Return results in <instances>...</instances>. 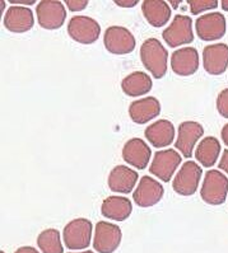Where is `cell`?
I'll list each match as a JSON object with an SVG mask.
<instances>
[{"mask_svg":"<svg viewBox=\"0 0 228 253\" xmlns=\"http://www.w3.org/2000/svg\"><path fill=\"white\" fill-rule=\"evenodd\" d=\"M201 176L203 169L200 166L194 161L185 162L174 178V191L181 196H192L198 190Z\"/></svg>","mask_w":228,"mask_h":253,"instance_id":"5b68a950","label":"cell"},{"mask_svg":"<svg viewBox=\"0 0 228 253\" xmlns=\"http://www.w3.org/2000/svg\"><path fill=\"white\" fill-rule=\"evenodd\" d=\"M172 3V6H174V8H177V6H179V4L181 3V1H171Z\"/></svg>","mask_w":228,"mask_h":253,"instance_id":"e575fe53","label":"cell"},{"mask_svg":"<svg viewBox=\"0 0 228 253\" xmlns=\"http://www.w3.org/2000/svg\"><path fill=\"white\" fill-rule=\"evenodd\" d=\"M218 167L221 170H225V173L228 176V149H226L225 152H223V155L222 158H221V161H219Z\"/></svg>","mask_w":228,"mask_h":253,"instance_id":"f1b7e54d","label":"cell"},{"mask_svg":"<svg viewBox=\"0 0 228 253\" xmlns=\"http://www.w3.org/2000/svg\"><path fill=\"white\" fill-rule=\"evenodd\" d=\"M103 43L108 52L114 55H126L135 48V37L128 28L120 26H111L105 31Z\"/></svg>","mask_w":228,"mask_h":253,"instance_id":"ba28073f","label":"cell"},{"mask_svg":"<svg viewBox=\"0 0 228 253\" xmlns=\"http://www.w3.org/2000/svg\"><path fill=\"white\" fill-rule=\"evenodd\" d=\"M221 3H222V9L225 10V12H228V0H223Z\"/></svg>","mask_w":228,"mask_h":253,"instance_id":"836d02e7","label":"cell"},{"mask_svg":"<svg viewBox=\"0 0 228 253\" xmlns=\"http://www.w3.org/2000/svg\"><path fill=\"white\" fill-rule=\"evenodd\" d=\"M217 110L221 116L228 119V88L223 89L217 97Z\"/></svg>","mask_w":228,"mask_h":253,"instance_id":"4316f807","label":"cell"},{"mask_svg":"<svg viewBox=\"0 0 228 253\" xmlns=\"http://www.w3.org/2000/svg\"><path fill=\"white\" fill-rule=\"evenodd\" d=\"M123 239L120 226L108 221H98L94 226L93 248L98 253H114Z\"/></svg>","mask_w":228,"mask_h":253,"instance_id":"8992f818","label":"cell"},{"mask_svg":"<svg viewBox=\"0 0 228 253\" xmlns=\"http://www.w3.org/2000/svg\"><path fill=\"white\" fill-rule=\"evenodd\" d=\"M68 35L82 45H91L99 39L101 27L96 19L87 15H75L68 23Z\"/></svg>","mask_w":228,"mask_h":253,"instance_id":"277c9868","label":"cell"},{"mask_svg":"<svg viewBox=\"0 0 228 253\" xmlns=\"http://www.w3.org/2000/svg\"><path fill=\"white\" fill-rule=\"evenodd\" d=\"M153 86L152 78L144 72H134L125 77L121 82V89L129 97H139L147 94Z\"/></svg>","mask_w":228,"mask_h":253,"instance_id":"603a6c76","label":"cell"},{"mask_svg":"<svg viewBox=\"0 0 228 253\" xmlns=\"http://www.w3.org/2000/svg\"><path fill=\"white\" fill-rule=\"evenodd\" d=\"M37 246L42 253H64L60 232L57 229H46L37 237Z\"/></svg>","mask_w":228,"mask_h":253,"instance_id":"d4e9b609","label":"cell"},{"mask_svg":"<svg viewBox=\"0 0 228 253\" xmlns=\"http://www.w3.org/2000/svg\"><path fill=\"white\" fill-rule=\"evenodd\" d=\"M138 173L133 170L132 168L126 167V166H116L110 172L107 183L112 192L126 195L132 192L138 182Z\"/></svg>","mask_w":228,"mask_h":253,"instance_id":"ac0fdd59","label":"cell"},{"mask_svg":"<svg viewBox=\"0 0 228 253\" xmlns=\"http://www.w3.org/2000/svg\"><path fill=\"white\" fill-rule=\"evenodd\" d=\"M221 154V144L214 136H207L199 143L195 150V159L205 168L213 167Z\"/></svg>","mask_w":228,"mask_h":253,"instance_id":"cb8c5ba5","label":"cell"},{"mask_svg":"<svg viewBox=\"0 0 228 253\" xmlns=\"http://www.w3.org/2000/svg\"><path fill=\"white\" fill-rule=\"evenodd\" d=\"M161 113V103L154 97H144L133 102L129 106V116L133 122L144 125L156 119Z\"/></svg>","mask_w":228,"mask_h":253,"instance_id":"d6986e66","label":"cell"},{"mask_svg":"<svg viewBox=\"0 0 228 253\" xmlns=\"http://www.w3.org/2000/svg\"><path fill=\"white\" fill-rule=\"evenodd\" d=\"M182 157L174 149L159 150L154 154L149 172L163 182H170L181 164Z\"/></svg>","mask_w":228,"mask_h":253,"instance_id":"8fae6325","label":"cell"},{"mask_svg":"<svg viewBox=\"0 0 228 253\" xmlns=\"http://www.w3.org/2000/svg\"><path fill=\"white\" fill-rule=\"evenodd\" d=\"M196 35L200 40L207 42L217 41L225 36L227 30L225 15L222 13L213 12L201 15L195 22Z\"/></svg>","mask_w":228,"mask_h":253,"instance_id":"30bf717a","label":"cell"},{"mask_svg":"<svg viewBox=\"0 0 228 253\" xmlns=\"http://www.w3.org/2000/svg\"><path fill=\"white\" fill-rule=\"evenodd\" d=\"M162 37L170 47L191 43L194 41L191 18L189 15L176 14L172 23L162 32Z\"/></svg>","mask_w":228,"mask_h":253,"instance_id":"52a82bcc","label":"cell"},{"mask_svg":"<svg viewBox=\"0 0 228 253\" xmlns=\"http://www.w3.org/2000/svg\"><path fill=\"white\" fill-rule=\"evenodd\" d=\"M204 135V127L195 121H185L179 126V134H177L176 148L185 158H190L194 152V146Z\"/></svg>","mask_w":228,"mask_h":253,"instance_id":"4fadbf2b","label":"cell"},{"mask_svg":"<svg viewBox=\"0 0 228 253\" xmlns=\"http://www.w3.org/2000/svg\"><path fill=\"white\" fill-rule=\"evenodd\" d=\"M37 21L45 30H59L66 19L65 6L56 0H42L36 6Z\"/></svg>","mask_w":228,"mask_h":253,"instance_id":"9c48e42d","label":"cell"},{"mask_svg":"<svg viewBox=\"0 0 228 253\" xmlns=\"http://www.w3.org/2000/svg\"><path fill=\"white\" fill-rule=\"evenodd\" d=\"M190 6V10L194 15L200 14L207 10L216 9L218 6V1L217 0H189L187 1Z\"/></svg>","mask_w":228,"mask_h":253,"instance_id":"484cf974","label":"cell"},{"mask_svg":"<svg viewBox=\"0 0 228 253\" xmlns=\"http://www.w3.org/2000/svg\"><path fill=\"white\" fill-rule=\"evenodd\" d=\"M116 5L121 6V8H133L139 3L138 0H115L114 1Z\"/></svg>","mask_w":228,"mask_h":253,"instance_id":"f546056e","label":"cell"},{"mask_svg":"<svg viewBox=\"0 0 228 253\" xmlns=\"http://www.w3.org/2000/svg\"><path fill=\"white\" fill-rule=\"evenodd\" d=\"M140 60L156 79H161L167 73L168 52L159 40L148 39L141 43Z\"/></svg>","mask_w":228,"mask_h":253,"instance_id":"6da1fadb","label":"cell"},{"mask_svg":"<svg viewBox=\"0 0 228 253\" xmlns=\"http://www.w3.org/2000/svg\"><path fill=\"white\" fill-rule=\"evenodd\" d=\"M70 253H94L92 251H82V252H70Z\"/></svg>","mask_w":228,"mask_h":253,"instance_id":"d590c367","label":"cell"},{"mask_svg":"<svg viewBox=\"0 0 228 253\" xmlns=\"http://www.w3.org/2000/svg\"><path fill=\"white\" fill-rule=\"evenodd\" d=\"M9 3L18 4V5H33L36 3V0H9Z\"/></svg>","mask_w":228,"mask_h":253,"instance_id":"1f68e13d","label":"cell"},{"mask_svg":"<svg viewBox=\"0 0 228 253\" xmlns=\"http://www.w3.org/2000/svg\"><path fill=\"white\" fill-rule=\"evenodd\" d=\"M171 68L175 74L190 77L199 69V54L195 47L187 46L176 50L171 56Z\"/></svg>","mask_w":228,"mask_h":253,"instance_id":"9a60e30c","label":"cell"},{"mask_svg":"<svg viewBox=\"0 0 228 253\" xmlns=\"http://www.w3.org/2000/svg\"><path fill=\"white\" fill-rule=\"evenodd\" d=\"M35 24L33 12L30 8L13 5L4 14V27L13 33H24L32 30Z\"/></svg>","mask_w":228,"mask_h":253,"instance_id":"2e32d148","label":"cell"},{"mask_svg":"<svg viewBox=\"0 0 228 253\" xmlns=\"http://www.w3.org/2000/svg\"><path fill=\"white\" fill-rule=\"evenodd\" d=\"M64 3L68 6V9L72 10V12H82L87 8L90 1L88 0H66Z\"/></svg>","mask_w":228,"mask_h":253,"instance_id":"83f0119b","label":"cell"},{"mask_svg":"<svg viewBox=\"0 0 228 253\" xmlns=\"http://www.w3.org/2000/svg\"><path fill=\"white\" fill-rule=\"evenodd\" d=\"M165 195V188L157 179L144 176L133 194V200L140 208H150L158 204Z\"/></svg>","mask_w":228,"mask_h":253,"instance_id":"7c38bea8","label":"cell"},{"mask_svg":"<svg viewBox=\"0 0 228 253\" xmlns=\"http://www.w3.org/2000/svg\"><path fill=\"white\" fill-rule=\"evenodd\" d=\"M92 223L84 217L69 221L63 232L65 247L73 251H82L90 247L92 241Z\"/></svg>","mask_w":228,"mask_h":253,"instance_id":"3957f363","label":"cell"},{"mask_svg":"<svg viewBox=\"0 0 228 253\" xmlns=\"http://www.w3.org/2000/svg\"><path fill=\"white\" fill-rule=\"evenodd\" d=\"M228 195V178L221 170L212 169L205 173L200 196L209 205H222Z\"/></svg>","mask_w":228,"mask_h":253,"instance_id":"7a4b0ae2","label":"cell"},{"mask_svg":"<svg viewBox=\"0 0 228 253\" xmlns=\"http://www.w3.org/2000/svg\"><path fill=\"white\" fill-rule=\"evenodd\" d=\"M0 253H5V252H4V251H1V252H0Z\"/></svg>","mask_w":228,"mask_h":253,"instance_id":"8d00e7d4","label":"cell"},{"mask_svg":"<svg viewBox=\"0 0 228 253\" xmlns=\"http://www.w3.org/2000/svg\"><path fill=\"white\" fill-rule=\"evenodd\" d=\"M150 155L152 150L149 145H147V143L139 137H133L128 140L123 148V159L137 169H144L147 167L150 161Z\"/></svg>","mask_w":228,"mask_h":253,"instance_id":"e0dca14e","label":"cell"},{"mask_svg":"<svg viewBox=\"0 0 228 253\" xmlns=\"http://www.w3.org/2000/svg\"><path fill=\"white\" fill-rule=\"evenodd\" d=\"M133 204L128 197L110 196L101 205L102 216L115 221H124L132 215Z\"/></svg>","mask_w":228,"mask_h":253,"instance_id":"44dd1931","label":"cell"},{"mask_svg":"<svg viewBox=\"0 0 228 253\" xmlns=\"http://www.w3.org/2000/svg\"><path fill=\"white\" fill-rule=\"evenodd\" d=\"M221 137H222L223 143H225V145L228 146V124L227 125L223 126L222 131H221Z\"/></svg>","mask_w":228,"mask_h":253,"instance_id":"d6a6232c","label":"cell"},{"mask_svg":"<svg viewBox=\"0 0 228 253\" xmlns=\"http://www.w3.org/2000/svg\"><path fill=\"white\" fill-rule=\"evenodd\" d=\"M141 12L148 23L156 28L163 27L171 18V8L161 0H144L141 4Z\"/></svg>","mask_w":228,"mask_h":253,"instance_id":"7402d4cb","label":"cell"},{"mask_svg":"<svg viewBox=\"0 0 228 253\" xmlns=\"http://www.w3.org/2000/svg\"><path fill=\"white\" fill-rule=\"evenodd\" d=\"M14 253H40V252L36 250V248L30 247V246H24V247L18 248Z\"/></svg>","mask_w":228,"mask_h":253,"instance_id":"4dcf8cb0","label":"cell"},{"mask_svg":"<svg viewBox=\"0 0 228 253\" xmlns=\"http://www.w3.org/2000/svg\"><path fill=\"white\" fill-rule=\"evenodd\" d=\"M147 140L149 141L154 148H166L171 145L175 139V126L168 120H158L148 126L144 131Z\"/></svg>","mask_w":228,"mask_h":253,"instance_id":"ffe728a7","label":"cell"},{"mask_svg":"<svg viewBox=\"0 0 228 253\" xmlns=\"http://www.w3.org/2000/svg\"><path fill=\"white\" fill-rule=\"evenodd\" d=\"M203 65L210 75H221L228 68V45L213 43L203 50Z\"/></svg>","mask_w":228,"mask_h":253,"instance_id":"5bb4252c","label":"cell"}]
</instances>
